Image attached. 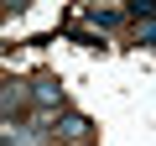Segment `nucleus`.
<instances>
[{"label": "nucleus", "mask_w": 156, "mask_h": 146, "mask_svg": "<svg viewBox=\"0 0 156 146\" xmlns=\"http://www.w3.org/2000/svg\"><path fill=\"white\" fill-rule=\"evenodd\" d=\"M42 104H62V89H57V78H47V73H42V78H37V89H31Z\"/></svg>", "instance_id": "f257e3e1"}, {"label": "nucleus", "mask_w": 156, "mask_h": 146, "mask_svg": "<svg viewBox=\"0 0 156 146\" xmlns=\"http://www.w3.org/2000/svg\"><path fill=\"white\" fill-rule=\"evenodd\" d=\"M26 104V84H5V94H0V110H16Z\"/></svg>", "instance_id": "f03ea898"}, {"label": "nucleus", "mask_w": 156, "mask_h": 146, "mask_svg": "<svg viewBox=\"0 0 156 146\" xmlns=\"http://www.w3.org/2000/svg\"><path fill=\"white\" fill-rule=\"evenodd\" d=\"M83 130H89L83 115H62V136H83Z\"/></svg>", "instance_id": "7ed1b4c3"}, {"label": "nucleus", "mask_w": 156, "mask_h": 146, "mask_svg": "<svg viewBox=\"0 0 156 146\" xmlns=\"http://www.w3.org/2000/svg\"><path fill=\"white\" fill-rule=\"evenodd\" d=\"M151 11H156L151 0H130V16H135V21H151Z\"/></svg>", "instance_id": "20e7f679"}]
</instances>
